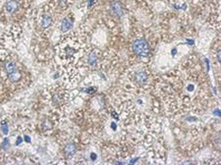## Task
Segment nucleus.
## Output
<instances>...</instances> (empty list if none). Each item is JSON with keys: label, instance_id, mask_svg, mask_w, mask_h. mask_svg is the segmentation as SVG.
<instances>
[{"label": "nucleus", "instance_id": "f257e3e1", "mask_svg": "<svg viewBox=\"0 0 221 165\" xmlns=\"http://www.w3.org/2000/svg\"><path fill=\"white\" fill-rule=\"evenodd\" d=\"M132 49L137 56L140 57H147L150 54V46L149 43L144 38H138L133 42Z\"/></svg>", "mask_w": 221, "mask_h": 165}, {"label": "nucleus", "instance_id": "f03ea898", "mask_svg": "<svg viewBox=\"0 0 221 165\" xmlns=\"http://www.w3.org/2000/svg\"><path fill=\"white\" fill-rule=\"evenodd\" d=\"M4 68L6 70V73L8 75V79H9L11 82H17V81L20 80L21 75L18 70H17V67L14 62H12V61H7V62L4 64Z\"/></svg>", "mask_w": 221, "mask_h": 165}, {"label": "nucleus", "instance_id": "7ed1b4c3", "mask_svg": "<svg viewBox=\"0 0 221 165\" xmlns=\"http://www.w3.org/2000/svg\"><path fill=\"white\" fill-rule=\"evenodd\" d=\"M109 10H110L111 14L115 17H122L125 13L124 7H123L122 3L120 1H117V0H113V1L110 2V4H109Z\"/></svg>", "mask_w": 221, "mask_h": 165}, {"label": "nucleus", "instance_id": "20e7f679", "mask_svg": "<svg viewBox=\"0 0 221 165\" xmlns=\"http://www.w3.org/2000/svg\"><path fill=\"white\" fill-rule=\"evenodd\" d=\"M19 7V3L16 0H10L6 3V6H5V9H6V12L8 14H13L14 12H16L18 10Z\"/></svg>", "mask_w": 221, "mask_h": 165}, {"label": "nucleus", "instance_id": "39448f33", "mask_svg": "<svg viewBox=\"0 0 221 165\" xmlns=\"http://www.w3.org/2000/svg\"><path fill=\"white\" fill-rule=\"evenodd\" d=\"M73 28V22L71 19L64 18L61 22V32L62 33H68L70 30Z\"/></svg>", "mask_w": 221, "mask_h": 165}, {"label": "nucleus", "instance_id": "423d86ee", "mask_svg": "<svg viewBox=\"0 0 221 165\" xmlns=\"http://www.w3.org/2000/svg\"><path fill=\"white\" fill-rule=\"evenodd\" d=\"M76 152H77V147L74 144H68L64 147V153H65L67 157H72L73 155L76 154Z\"/></svg>", "mask_w": 221, "mask_h": 165}, {"label": "nucleus", "instance_id": "0eeeda50", "mask_svg": "<svg viewBox=\"0 0 221 165\" xmlns=\"http://www.w3.org/2000/svg\"><path fill=\"white\" fill-rule=\"evenodd\" d=\"M51 23H52V19L51 17L49 15H44L42 17V19H41V27L43 28V29H47V28H49L51 26Z\"/></svg>", "mask_w": 221, "mask_h": 165}, {"label": "nucleus", "instance_id": "6e6552de", "mask_svg": "<svg viewBox=\"0 0 221 165\" xmlns=\"http://www.w3.org/2000/svg\"><path fill=\"white\" fill-rule=\"evenodd\" d=\"M88 63H89V65H91V66H96V63H97V56H96V54L94 52H91L89 54V56H88Z\"/></svg>", "mask_w": 221, "mask_h": 165}, {"label": "nucleus", "instance_id": "1a4fd4ad", "mask_svg": "<svg viewBox=\"0 0 221 165\" xmlns=\"http://www.w3.org/2000/svg\"><path fill=\"white\" fill-rule=\"evenodd\" d=\"M136 79L138 80L140 83H144L145 81H147V77L144 72H138L136 73Z\"/></svg>", "mask_w": 221, "mask_h": 165}, {"label": "nucleus", "instance_id": "9d476101", "mask_svg": "<svg viewBox=\"0 0 221 165\" xmlns=\"http://www.w3.org/2000/svg\"><path fill=\"white\" fill-rule=\"evenodd\" d=\"M1 131L3 132L4 135H7L8 134V131H9V129H8V126L6 124V122L3 121L2 122V126H1Z\"/></svg>", "mask_w": 221, "mask_h": 165}, {"label": "nucleus", "instance_id": "9b49d317", "mask_svg": "<svg viewBox=\"0 0 221 165\" xmlns=\"http://www.w3.org/2000/svg\"><path fill=\"white\" fill-rule=\"evenodd\" d=\"M1 147H2V149H7L8 147H9V140L5 139L4 142L1 144Z\"/></svg>", "mask_w": 221, "mask_h": 165}, {"label": "nucleus", "instance_id": "f8f14e48", "mask_svg": "<svg viewBox=\"0 0 221 165\" xmlns=\"http://www.w3.org/2000/svg\"><path fill=\"white\" fill-rule=\"evenodd\" d=\"M66 52H67V55H73L75 52H76V50L72 49V48H71V50H70V47H67V48H66Z\"/></svg>", "mask_w": 221, "mask_h": 165}, {"label": "nucleus", "instance_id": "ddd939ff", "mask_svg": "<svg viewBox=\"0 0 221 165\" xmlns=\"http://www.w3.org/2000/svg\"><path fill=\"white\" fill-rule=\"evenodd\" d=\"M96 91V89H94V88H89V89H86V93H94Z\"/></svg>", "mask_w": 221, "mask_h": 165}, {"label": "nucleus", "instance_id": "4468645a", "mask_svg": "<svg viewBox=\"0 0 221 165\" xmlns=\"http://www.w3.org/2000/svg\"><path fill=\"white\" fill-rule=\"evenodd\" d=\"M94 3H96V0H88V6L89 7H91Z\"/></svg>", "mask_w": 221, "mask_h": 165}, {"label": "nucleus", "instance_id": "2eb2a0df", "mask_svg": "<svg viewBox=\"0 0 221 165\" xmlns=\"http://www.w3.org/2000/svg\"><path fill=\"white\" fill-rule=\"evenodd\" d=\"M22 141H23V139L21 138V137H18V139H17V142H16V144L17 145H19L22 142Z\"/></svg>", "mask_w": 221, "mask_h": 165}, {"label": "nucleus", "instance_id": "dca6fc26", "mask_svg": "<svg viewBox=\"0 0 221 165\" xmlns=\"http://www.w3.org/2000/svg\"><path fill=\"white\" fill-rule=\"evenodd\" d=\"M96 157H97V155L96 154V153H91V160H96Z\"/></svg>", "mask_w": 221, "mask_h": 165}, {"label": "nucleus", "instance_id": "f3484780", "mask_svg": "<svg viewBox=\"0 0 221 165\" xmlns=\"http://www.w3.org/2000/svg\"><path fill=\"white\" fill-rule=\"evenodd\" d=\"M24 140H25V141H26L27 142H30V137H28V136H25V137H24Z\"/></svg>", "mask_w": 221, "mask_h": 165}, {"label": "nucleus", "instance_id": "a211bd4d", "mask_svg": "<svg viewBox=\"0 0 221 165\" xmlns=\"http://www.w3.org/2000/svg\"><path fill=\"white\" fill-rule=\"evenodd\" d=\"M187 44H191V45H193V44H194V40H187Z\"/></svg>", "mask_w": 221, "mask_h": 165}, {"label": "nucleus", "instance_id": "6ab92c4d", "mask_svg": "<svg viewBox=\"0 0 221 165\" xmlns=\"http://www.w3.org/2000/svg\"><path fill=\"white\" fill-rule=\"evenodd\" d=\"M217 59H218V62H220V50L217 52Z\"/></svg>", "mask_w": 221, "mask_h": 165}, {"label": "nucleus", "instance_id": "aec40b11", "mask_svg": "<svg viewBox=\"0 0 221 165\" xmlns=\"http://www.w3.org/2000/svg\"><path fill=\"white\" fill-rule=\"evenodd\" d=\"M176 53H177V49H176V48L172 49V55H175Z\"/></svg>", "mask_w": 221, "mask_h": 165}, {"label": "nucleus", "instance_id": "412c9836", "mask_svg": "<svg viewBox=\"0 0 221 165\" xmlns=\"http://www.w3.org/2000/svg\"><path fill=\"white\" fill-rule=\"evenodd\" d=\"M112 129H113V130H115V129H116V125H115V123H112Z\"/></svg>", "mask_w": 221, "mask_h": 165}]
</instances>
